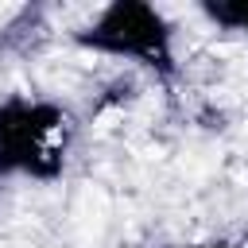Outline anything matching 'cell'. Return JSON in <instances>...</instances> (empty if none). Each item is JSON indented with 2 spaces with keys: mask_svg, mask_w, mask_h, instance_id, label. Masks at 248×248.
Returning a JSON list of instances; mask_svg holds the SVG:
<instances>
[{
  "mask_svg": "<svg viewBox=\"0 0 248 248\" xmlns=\"http://www.w3.org/2000/svg\"><path fill=\"white\" fill-rule=\"evenodd\" d=\"M74 124L62 108L12 97L0 105V170L50 178L66 167Z\"/></svg>",
  "mask_w": 248,
  "mask_h": 248,
  "instance_id": "obj_1",
  "label": "cell"
},
{
  "mask_svg": "<svg viewBox=\"0 0 248 248\" xmlns=\"http://www.w3.org/2000/svg\"><path fill=\"white\" fill-rule=\"evenodd\" d=\"M213 19H229L232 27H248V8H213Z\"/></svg>",
  "mask_w": 248,
  "mask_h": 248,
  "instance_id": "obj_3",
  "label": "cell"
},
{
  "mask_svg": "<svg viewBox=\"0 0 248 248\" xmlns=\"http://www.w3.org/2000/svg\"><path fill=\"white\" fill-rule=\"evenodd\" d=\"M85 31L89 35H81V39L89 46H101L112 54H132V58H143L147 66L167 62V50H170V31L163 27L159 12L140 8V4H112Z\"/></svg>",
  "mask_w": 248,
  "mask_h": 248,
  "instance_id": "obj_2",
  "label": "cell"
}]
</instances>
